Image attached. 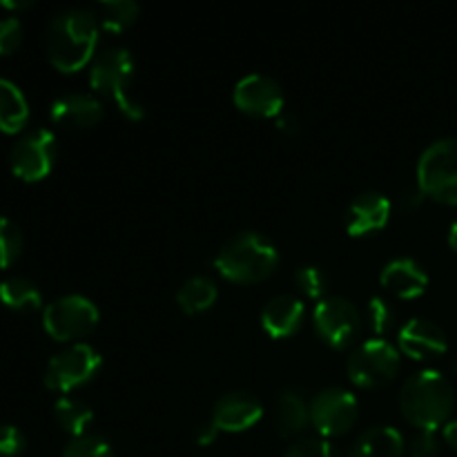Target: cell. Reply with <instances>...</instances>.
<instances>
[{
  "mask_svg": "<svg viewBox=\"0 0 457 457\" xmlns=\"http://www.w3.org/2000/svg\"><path fill=\"white\" fill-rule=\"evenodd\" d=\"M364 321L369 324V328L373 330L375 337H384L386 333H391L393 326L397 321V311L386 297L382 295H375L369 299L364 312Z\"/></svg>",
  "mask_w": 457,
  "mask_h": 457,
  "instance_id": "484cf974",
  "label": "cell"
},
{
  "mask_svg": "<svg viewBox=\"0 0 457 457\" xmlns=\"http://www.w3.org/2000/svg\"><path fill=\"white\" fill-rule=\"evenodd\" d=\"M312 324H315L317 335L330 348L344 351V348L353 346L360 337L364 315L348 297L330 295V297L317 302L315 311H312Z\"/></svg>",
  "mask_w": 457,
  "mask_h": 457,
  "instance_id": "9c48e42d",
  "label": "cell"
},
{
  "mask_svg": "<svg viewBox=\"0 0 457 457\" xmlns=\"http://www.w3.org/2000/svg\"><path fill=\"white\" fill-rule=\"evenodd\" d=\"M22 43V22L16 16L0 21V56L13 54Z\"/></svg>",
  "mask_w": 457,
  "mask_h": 457,
  "instance_id": "1f68e13d",
  "label": "cell"
},
{
  "mask_svg": "<svg viewBox=\"0 0 457 457\" xmlns=\"http://www.w3.org/2000/svg\"><path fill=\"white\" fill-rule=\"evenodd\" d=\"M360 402L342 386L321 388L311 400V424L324 440L346 436L357 422Z\"/></svg>",
  "mask_w": 457,
  "mask_h": 457,
  "instance_id": "8fae6325",
  "label": "cell"
},
{
  "mask_svg": "<svg viewBox=\"0 0 457 457\" xmlns=\"http://www.w3.org/2000/svg\"><path fill=\"white\" fill-rule=\"evenodd\" d=\"M397 344H400V351L404 355L418 361L436 360V357L445 355L446 348H449L445 328L433 320H427V317H413V320L406 321L397 335Z\"/></svg>",
  "mask_w": 457,
  "mask_h": 457,
  "instance_id": "5bb4252c",
  "label": "cell"
},
{
  "mask_svg": "<svg viewBox=\"0 0 457 457\" xmlns=\"http://www.w3.org/2000/svg\"><path fill=\"white\" fill-rule=\"evenodd\" d=\"M418 186L445 205H457V137L433 141L418 161Z\"/></svg>",
  "mask_w": 457,
  "mask_h": 457,
  "instance_id": "5b68a950",
  "label": "cell"
},
{
  "mask_svg": "<svg viewBox=\"0 0 457 457\" xmlns=\"http://www.w3.org/2000/svg\"><path fill=\"white\" fill-rule=\"evenodd\" d=\"M277 129L284 134H297L299 132V120L295 114H288V112H284V114L277 116Z\"/></svg>",
  "mask_w": 457,
  "mask_h": 457,
  "instance_id": "d590c367",
  "label": "cell"
},
{
  "mask_svg": "<svg viewBox=\"0 0 457 457\" xmlns=\"http://www.w3.org/2000/svg\"><path fill=\"white\" fill-rule=\"evenodd\" d=\"M54 420H56L58 427L65 433H70L71 437H80L89 433V427H92L94 422V411L87 402L62 395L58 397L56 404H54Z\"/></svg>",
  "mask_w": 457,
  "mask_h": 457,
  "instance_id": "cb8c5ba5",
  "label": "cell"
},
{
  "mask_svg": "<svg viewBox=\"0 0 457 457\" xmlns=\"http://www.w3.org/2000/svg\"><path fill=\"white\" fill-rule=\"evenodd\" d=\"M404 436L395 427L378 424L360 433L348 457H404Z\"/></svg>",
  "mask_w": 457,
  "mask_h": 457,
  "instance_id": "ffe728a7",
  "label": "cell"
},
{
  "mask_svg": "<svg viewBox=\"0 0 457 457\" xmlns=\"http://www.w3.org/2000/svg\"><path fill=\"white\" fill-rule=\"evenodd\" d=\"M311 427V402L297 388H284L275 400V428L281 437H299Z\"/></svg>",
  "mask_w": 457,
  "mask_h": 457,
  "instance_id": "d6986e66",
  "label": "cell"
},
{
  "mask_svg": "<svg viewBox=\"0 0 457 457\" xmlns=\"http://www.w3.org/2000/svg\"><path fill=\"white\" fill-rule=\"evenodd\" d=\"M219 428H217V424L212 422V420H205V422H201L199 427L195 428V442L199 446H208V445H212L214 440H217L219 437Z\"/></svg>",
  "mask_w": 457,
  "mask_h": 457,
  "instance_id": "e575fe53",
  "label": "cell"
},
{
  "mask_svg": "<svg viewBox=\"0 0 457 457\" xmlns=\"http://www.w3.org/2000/svg\"><path fill=\"white\" fill-rule=\"evenodd\" d=\"M442 436H445L446 445H449L453 451H457V420H451V422L445 424V431H442Z\"/></svg>",
  "mask_w": 457,
  "mask_h": 457,
  "instance_id": "8d00e7d4",
  "label": "cell"
},
{
  "mask_svg": "<svg viewBox=\"0 0 457 457\" xmlns=\"http://www.w3.org/2000/svg\"><path fill=\"white\" fill-rule=\"evenodd\" d=\"M263 418V404L250 391H228L214 402L212 422L221 433H244Z\"/></svg>",
  "mask_w": 457,
  "mask_h": 457,
  "instance_id": "4fadbf2b",
  "label": "cell"
},
{
  "mask_svg": "<svg viewBox=\"0 0 457 457\" xmlns=\"http://www.w3.org/2000/svg\"><path fill=\"white\" fill-rule=\"evenodd\" d=\"M58 156L56 134L47 128H36L22 134L9 152L12 172L22 181H40L54 170Z\"/></svg>",
  "mask_w": 457,
  "mask_h": 457,
  "instance_id": "30bf717a",
  "label": "cell"
},
{
  "mask_svg": "<svg viewBox=\"0 0 457 457\" xmlns=\"http://www.w3.org/2000/svg\"><path fill=\"white\" fill-rule=\"evenodd\" d=\"M437 453H440V442H437L436 431H418L411 437V457H437Z\"/></svg>",
  "mask_w": 457,
  "mask_h": 457,
  "instance_id": "d6a6232c",
  "label": "cell"
},
{
  "mask_svg": "<svg viewBox=\"0 0 457 457\" xmlns=\"http://www.w3.org/2000/svg\"><path fill=\"white\" fill-rule=\"evenodd\" d=\"M219 297V288L210 277L195 275L181 284L177 290V306L187 315H201L210 311Z\"/></svg>",
  "mask_w": 457,
  "mask_h": 457,
  "instance_id": "7402d4cb",
  "label": "cell"
},
{
  "mask_svg": "<svg viewBox=\"0 0 457 457\" xmlns=\"http://www.w3.org/2000/svg\"><path fill=\"white\" fill-rule=\"evenodd\" d=\"M400 348L384 337H370L357 344L346 361L348 378L360 388H382L400 373Z\"/></svg>",
  "mask_w": 457,
  "mask_h": 457,
  "instance_id": "8992f818",
  "label": "cell"
},
{
  "mask_svg": "<svg viewBox=\"0 0 457 457\" xmlns=\"http://www.w3.org/2000/svg\"><path fill=\"white\" fill-rule=\"evenodd\" d=\"M279 250L257 230H241L219 248L214 268L235 284H257L279 268Z\"/></svg>",
  "mask_w": 457,
  "mask_h": 457,
  "instance_id": "3957f363",
  "label": "cell"
},
{
  "mask_svg": "<svg viewBox=\"0 0 457 457\" xmlns=\"http://www.w3.org/2000/svg\"><path fill=\"white\" fill-rule=\"evenodd\" d=\"M101 312L85 295H62L47 303L43 311V326L56 342H74L87 337L98 326Z\"/></svg>",
  "mask_w": 457,
  "mask_h": 457,
  "instance_id": "ba28073f",
  "label": "cell"
},
{
  "mask_svg": "<svg viewBox=\"0 0 457 457\" xmlns=\"http://www.w3.org/2000/svg\"><path fill=\"white\" fill-rule=\"evenodd\" d=\"M103 116L105 107L94 92H67L49 107V119L65 129L94 128Z\"/></svg>",
  "mask_w": 457,
  "mask_h": 457,
  "instance_id": "2e32d148",
  "label": "cell"
},
{
  "mask_svg": "<svg viewBox=\"0 0 457 457\" xmlns=\"http://www.w3.org/2000/svg\"><path fill=\"white\" fill-rule=\"evenodd\" d=\"M62 457H116L110 442L98 433H87V436L71 437L67 442Z\"/></svg>",
  "mask_w": 457,
  "mask_h": 457,
  "instance_id": "83f0119b",
  "label": "cell"
},
{
  "mask_svg": "<svg viewBox=\"0 0 457 457\" xmlns=\"http://www.w3.org/2000/svg\"><path fill=\"white\" fill-rule=\"evenodd\" d=\"M379 281L391 295L400 299H415L428 288V272L413 257H395L382 268Z\"/></svg>",
  "mask_w": 457,
  "mask_h": 457,
  "instance_id": "e0dca14e",
  "label": "cell"
},
{
  "mask_svg": "<svg viewBox=\"0 0 457 457\" xmlns=\"http://www.w3.org/2000/svg\"><path fill=\"white\" fill-rule=\"evenodd\" d=\"M232 98L244 114L257 116V119H277L286 112L284 89L266 74H248L239 79Z\"/></svg>",
  "mask_w": 457,
  "mask_h": 457,
  "instance_id": "7c38bea8",
  "label": "cell"
},
{
  "mask_svg": "<svg viewBox=\"0 0 457 457\" xmlns=\"http://www.w3.org/2000/svg\"><path fill=\"white\" fill-rule=\"evenodd\" d=\"M25 449V433L13 424H0V457H21Z\"/></svg>",
  "mask_w": 457,
  "mask_h": 457,
  "instance_id": "4dcf8cb0",
  "label": "cell"
},
{
  "mask_svg": "<svg viewBox=\"0 0 457 457\" xmlns=\"http://www.w3.org/2000/svg\"><path fill=\"white\" fill-rule=\"evenodd\" d=\"M22 244H25V239H22L18 223H13L7 217H0V268H9L18 262Z\"/></svg>",
  "mask_w": 457,
  "mask_h": 457,
  "instance_id": "f1b7e54d",
  "label": "cell"
},
{
  "mask_svg": "<svg viewBox=\"0 0 457 457\" xmlns=\"http://www.w3.org/2000/svg\"><path fill=\"white\" fill-rule=\"evenodd\" d=\"M134 70V56L128 47H105L89 62V87L98 98H110L129 120H141L145 107L132 92Z\"/></svg>",
  "mask_w": 457,
  "mask_h": 457,
  "instance_id": "277c9868",
  "label": "cell"
},
{
  "mask_svg": "<svg viewBox=\"0 0 457 457\" xmlns=\"http://www.w3.org/2000/svg\"><path fill=\"white\" fill-rule=\"evenodd\" d=\"M424 199H427V195L422 192V187L411 186V187H404V190H402L400 205L404 212H415V210L424 204Z\"/></svg>",
  "mask_w": 457,
  "mask_h": 457,
  "instance_id": "836d02e7",
  "label": "cell"
},
{
  "mask_svg": "<svg viewBox=\"0 0 457 457\" xmlns=\"http://www.w3.org/2000/svg\"><path fill=\"white\" fill-rule=\"evenodd\" d=\"M138 13H141V7L134 0H105L96 9L101 29L112 31V34H119V31L132 27L137 22Z\"/></svg>",
  "mask_w": 457,
  "mask_h": 457,
  "instance_id": "d4e9b609",
  "label": "cell"
},
{
  "mask_svg": "<svg viewBox=\"0 0 457 457\" xmlns=\"http://www.w3.org/2000/svg\"><path fill=\"white\" fill-rule=\"evenodd\" d=\"M96 12L83 7H67L49 21L45 47L47 58L62 74H74L94 61L98 47Z\"/></svg>",
  "mask_w": 457,
  "mask_h": 457,
  "instance_id": "6da1fadb",
  "label": "cell"
},
{
  "mask_svg": "<svg viewBox=\"0 0 457 457\" xmlns=\"http://www.w3.org/2000/svg\"><path fill=\"white\" fill-rule=\"evenodd\" d=\"M284 457H344L330 445L324 437H303V440H297L288 451H286Z\"/></svg>",
  "mask_w": 457,
  "mask_h": 457,
  "instance_id": "f546056e",
  "label": "cell"
},
{
  "mask_svg": "<svg viewBox=\"0 0 457 457\" xmlns=\"http://www.w3.org/2000/svg\"><path fill=\"white\" fill-rule=\"evenodd\" d=\"M103 369L101 353L83 342L70 344L47 361L43 382L54 393H71L92 382Z\"/></svg>",
  "mask_w": 457,
  "mask_h": 457,
  "instance_id": "52a82bcc",
  "label": "cell"
},
{
  "mask_svg": "<svg viewBox=\"0 0 457 457\" xmlns=\"http://www.w3.org/2000/svg\"><path fill=\"white\" fill-rule=\"evenodd\" d=\"M293 277H295V284H297V288L302 290L306 297L317 299V302L324 297H328L326 293H328L330 281H328V275H326L324 268L311 266V263H308V266H299L297 270H295Z\"/></svg>",
  "mask_w": 457,
  "mask_h": 457,
  "instance_id": "4316f807",
  "label": "cell"
},
{
  "mask_svg": "<svg viewBox=\"0 0 457 457\" xmlns=\"http://www.w3.org/2000/svg\"><path fill=\"white\" fill-rule=\"evenodd\" d=\"M449 245L457 253V219L451 223V228H449Z\"/></svg>",
  "mask_w": 457,
  "mask_h": 457,
  "instance_id": "f35d334b",
  "label": "cell"
},
{
  "mask_svg": "<svg viewBox=\"0 0 457 457\" xmlns=\"http://www.w3.org/2000/svg\"><path fill=\"white\" fill-rule=\"evenodd\" d=\"M0 303L16 312H34L43 308V295L27 277H7L0 281Z\"/></svg>",
  "mask_w": 457,
  "mask_h": 457,
  "instance_id": "603a6c76",
  "label": "cell"
},
{
  "mask_svg": "<svg viewBox=\"0 0 457 457\" xmlns=\"http://www.w3.org/2000/svg\"><path fill=\"white\" fill-rule=\"evenodd\" d=\"M29 120V103L13 80L0 76V129L7 134L21 132Z\"/></svg>",
  "mask_w": 457,
  "mask_h": 457,
  "instance_id": "44dd1931",
  "label": "cell"
},
{
  "mask_svg": "<svg viewBox=\"0 0 457 457\" xmlns=\"http://www.w3.org/2000/svg\"><path fill=\"white\" fill-rule=\"evenodd\" d=\"M455 406V391L436 369L411 375L400 391L402 415L420 431H436L449 422Z\"/></svg>",
  "mask_w": 457,
  "mask_h": 457,
  "instance_id": "7a4b0ae2",
  "label": "cell"
},
{
  "mask_svg": "<svg viewBox=\"0 0 457 457\" xmlns=\"http://www.w3.org/2000/svg\"><path fill=\"white\" fill-rule=\"evenodd\" d=\"M306 320V306L295 295H275L262 311V326L270 337L288 339L299 333Z\"/></svg>",
  "mask_w": 457,
  "mask_h": 457,
  "instance_id": "ac0fdd59",
  "label": "cell"
},
{
  "mask_svg": "<svg viewBox=\"0 0 457 457\" xmlns=\"http://www.w3.org/2000/svg\"><path fill=\"white\" fill-rule=\"evenodd\" d=\"M393 204L386 195L378 190H366L348 204L344 223L351 237H369L382 230L391 219Z\"/></svg>",
  "mask_w": 457,
  "mask_h": 457,
  "instance_id": "9a60e30c",
  "label": "cell"
},
{
  "mask_svg": "<svg viewBox=\"0 0 457 457\" xmlns=\"http://www.w3.org/2000/svg\"><path fill=\"white\" fill-rule=\"evenodd\" d=\"M31 4H34L31 0H0V7L12 9V12H18V9H29Z\"/></svg>",
  "mask_w": 457,
  "mask_h": 457,
  "instance_id": "74e56055",
  "label": "cell"
}]
</instances>
